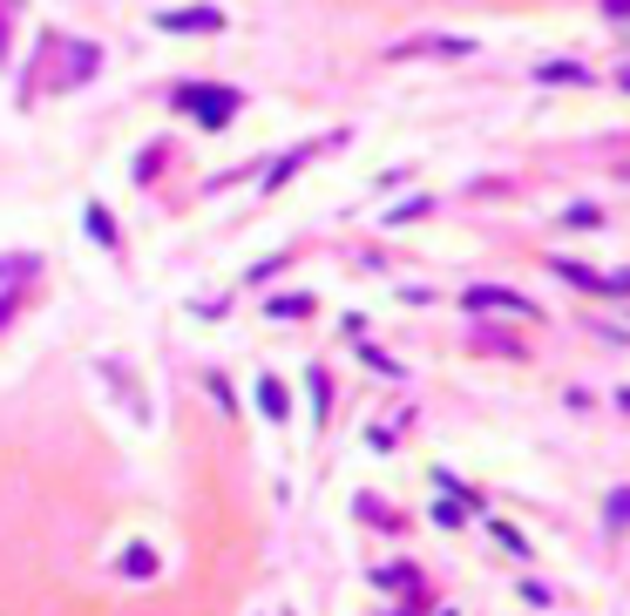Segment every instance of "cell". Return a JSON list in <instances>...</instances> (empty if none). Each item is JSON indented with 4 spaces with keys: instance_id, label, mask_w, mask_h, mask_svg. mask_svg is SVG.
<instances>
[{
    "instance_id": "cell-5",
    "label": "cell",
    "mask_w": 630,
    "mask_h": 616,
    "mask_svg": "<svg viewBox=\"0 0 630 616\" xmlns=\"http://www.w3.org/2000/svg\"><path fill=\"white\" fill-rule=\"evenodd\" d=\"M414 55H468V42H441L435 34V42H401L393 48V61H414Z\"/></svg>"
},
{
    "instance_id": "cell-11",
    "label": "cell",
    "mask_w": 630,
    "mask_h": 616,
    "mask_svg": "<svg viewBox=\"0 0 630 616\" xmlns=\"http://www.w3.org/2000/svg\"><path fill=\"white\" fill-rule=\"evenodd\" d=\"M149 569H156V556H143V549H136V556H123V575H149Z\"/></svg>"
},
{
    "instance_id": "cell-10",
    "label": "cell",
    "mask_w": 630,
    "mask_h": 616,
    "mask_svg": "<svg viewBox=\"0 0 630 616\" xmlns=\"http://www.w3.org/2000/svg\"><path fill=\"white\" fill-rule=\"evenodd\" d=\"M299 312H312V298H271V319H299Z\"/></svg>"
},
{
    "instance_id": "cell-15",
    "label": "cell",
    "mask_w": 630,
    "mask_h": 616,
    "mask_svg": "<svg viewBox=\"0 0 630 616\" xmlns=\"http://www.w3.org/2000/svg\"><path fill=\"white\" fill-rule=\"evenodd\" d=\"M623 89H630V68H623Z\"/></svg>"
},
{
    "instance_id": "cell-1",
    "label": "cell",
    "mask_w": 630,
    "mask_h": 616,
    "mask_svg": "<svg viewBox=\"0 0 630 616\" xmlns=\"http://www.w3.org/2000/svg\"><path fill=\"white\" fill-rule=\"evenodd\" d=\"M170 102H177V109H190V115H196V129H211V136L245 109V102H238V89H170Z\"/></svg>"
},
{
    "instance_id": "cell-7",
    "label": "cell",
    "mask_w": 630,
    "mask_h": 616,
    "mask_svg": "<svg viewBox=\"0 0 630 616\" xmlns=\"http://www.w3.org/2000/svg\"><path fill=\"white\" fill-rule=\"evenodd\" d=\"M89 238H95V244H115V224H109L102 204H89Z\"/></svg>"
},
{
    "instance_id": "cell-12",
    "label": "cell",
    "mask_w": 630,
    "mask_h": 616,
    "mask_svg": "<svg viewBox=\"0 0 630 616\" xmlns=\"http://www.w3.org/2000/svg\"><path fill=\"white\" fill-rule=\"evenodd\" d=\"M604 14L610 21H630V0H604Z\"/></svg>"
},
{
    "instance_id": "cell-3",
    "label": "cell",
    "mask_w": 630,
    "mask_h": 616,
    "mask_svg": "<svg viewBox=\"0 0 630 616\" xmlns=\"http://www.w3.org/2000/svg\"><path fill=\"white\" fill-rule=\"evenodd\" d=\"M156 27H170V34H217L224 14L217 8H170V14H156Z\"/></svg>"
},
{
    "instance_id": "cell-9",
    "label": "cell",
    "mask_w": 630,
    "mask_h": 616,
    "mask_svg": "<svg viewBox=\"0 0 630 616\" xmlns=\"http://www.w3.org/2000/svg\"><path fill=\"white\" fill-rule=\"evenodd\" d=\"M305 387H312V413L326 420V400H333V387H326V373H305Z\"/></svg>"
},
{
    "instance_id": "cell-13",
    "label": "cell",
    "mask_w": 630,
    "mask_h": 616,
    "mask_svg": "<svg viewBox=\"0 0 630 616\" xmlns=\"http://www.w3.org/2000/svg\"><path fill=\"white\" fill-rule=\"evenodd\" d=\"M0 48H8V8H0Z\"/></svg>"
},
{
    "instance_id": "cell-8",
    "label": "cell",
    "mask_w": 630,
    "mask_h": 616,
    "mask_svg": "<svg viewBox=\"0 0 630 616\" xmlns=\"http://www.w3.org/2000/svg\"><path fill=\"white\" fill-rule=\"evenodd\" d=\"M380 583H386V590H420V575H414V569H401V562H393V569H380Z\"/></svg>"
},
{
    "instance_id": "cell-2",
    "label": "cell",
    "mask_w": 630,
    "mask_h": 616,
    "mask_svg": "<svg viewBox=\"0 0 630 616\" xmlns=\"http://www.w3.org/2000/svg\"><path fill=\"white\" fill-rule=\"evenodd\" d=\"M468 312H516V319H536V305L522 292H502V285H475L468 292Z\"/></svg>"
},
{
    "instance_id": "cell-14",
    "label": "cell",
    "mask_w": 630,
    "mask_h": 616,
    "mask_svg": "<svg viewBox=\"0 0 630 616\" xmlns=\"http://www.w3.org/2000/svg\"><path fill=\"white\" fill-rule=\"evenodd\" d=\"M0 326H8V298H0Z\"/></svg>"
},
{
    "instance_id": "cell-4",
    "label": "cell",
    "mask_w": 630,
    "mask_h": 616,
    "mask_svg": "<svg viewBox=\"0 0 630 616\" xmlns=\"http://www.w3.org/2000/svg\"><path fill=\"white\" fill-rule=\"evenodd\" d=\"M536 82H549V89H576V82H589V68H576V61H542Z\"/></svg>"
},
{
    "instance_id": "cell-6",
    "label": "cell",
    "mask_w": 630,
    "mask_h": 616,
    "mask_svg": "<svg viewBox=\"0 0 630 616\" xmlns=\"http://www.w3.org/2000/svg\"><path fill=\"white\" fill-rule=\"evenodd\" d=\"M258 407H265V420H285V413H292V400H285L279 379H258Z\"/></svg>"
}]
</instances>
